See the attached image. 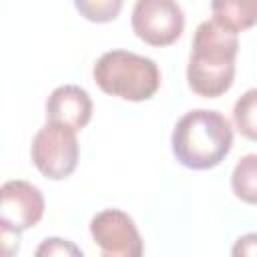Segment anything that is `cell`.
Listing matches in <instances>:
<instances>
[{"label":"cell","instance_id":"cell-10","mask_svg":"<svg viewBox=\"0 0 257 257\" xmlns=\"http://www.w3.org/2000/svg\"><path fill=\"white\" fill-rule=\"evenodd\" d=\"M231 189L243 203L257 205V155H245L237 161L231 175Z\"/></svg>","mask_w":257,"mask_h":257},{"label":"cell","instance_id":"cell-12","mask_svg":"<svg viewBox=\"0 0 257 257\" xmlns=\"http://www.w3.org/2000/svg\"><path fill=\"white\" fill-rule=\"evenodd\" d=\"M124 0H74L76 10L90 22L104 24L114 20L122 10Z\"/></svg>","mask_w":257,"mask_h":257},{"label":"cell","instance_id":"cell-3","mask_svg":"<svg viewBox=\"0 0 257 257\" xmlns=\"http://www.w3.org/2000/svg\"><path fill=\"white\" fill-rule=\"evenodd\" d=\"M92 76L102 92L133 102L149 100L161 86L157 62L128 50L104 52L96 60Z\"/></svg>","mask_w":257,"mask_h":257},{"label":"cell","instance_id":"cell-6","mask_svg":"<svg viewBox=\"0 0 257 257\" xmlns=\"http://www.w3.org/2000/svg\"><path fill=\"white\" fill-rule=\"evenodd\" d=\"M90 235L106 257H141L145 247L135 221L120 209H104L90 221Z\"/></svg>","mask_w":257,"mask_h":257},{"label":"cell","instance_id":"cell-4","mask_svg":"<svg viewBox=\"0 0 257 257\" xmlns=\"http://www.w3.org/2000/svg\"><path fill=\"white\" fill-rule=\"evenodd\" d=\"M30 157L46 179L60 181L70 177L78 163L76 131L58 122H46L32 139Z\"/></svg>","mask_w":257,"mask_h":257},{"label":"cell","instance_id":"cell-11","mask_svg":"<svg viewBox=\"0 0 257 257\" xmlns=\"http://www.w3.org/2000/svg\"><path fill=\"white\" fill-rule=\"evenodd\" d=\"M233 120L245 139L257 143V88H249L237 98L233 106Z\"/></svg>","mask_w":257,"mask_h":257},{"label":"cell","instance_id":"cell-9","mask_svg":"<svg viewBox=\"0 0 257 257\" xmlns=\"http://www.w3.org/2000/svg\"><path fill=\"white\" fill-rule=\"evenodd\" d=\"M211 12L219 24L235 32L257 24V0H211Z\"/></svg>","mask_w":257,"mask_h":257},{"label":"cell","instance_id":"cell-5","mask_svg":"<svg viewBox=\"0 0 257 257\" xmlns=\"http://www.w3.org/2000/svg\"><path fill=\"white\" fill-rule=\"evenodd\" d=\"M131 24L143 42L169 46L183 34L185 14L177 0H137Z\"/></svg>","mask_w":257,"mask_h":257},{"label":"cell","instance_id":"cell-13","mask_svg":"<svg viewBox=\"0 0 257 257\" xmlns=\"http://www.w3.org/2000/svg\"><path fill=\"white\" fill-rule=\"evenodd\" d=\"M36 255L38 257H42V255H48V257L50 255H76V257H80L82 251L74 243H70L66 239L50 237V239H44L42 241V245L36 249Z\"/></svg>","mask_w":257,"mask_h":257},{"label":"cell","instance_id":"cell-8","mask_svg":"<svg viewBox=\"0 0 257 257\" xmlns=\"http://www.w3.org/2000/svg\"><path fill=\"white\" fill-rule=\"evenodd\" d=\"M92 116V100L88 92L76 84L54 88L46 100V120L80 131Z\"/></svg>","mask_w":257,"mask_h":257},{"label":"cell","instance_id":"cell-1","mask_svg":"<svg viewBox=\"0 0 257 257\" xmlns=\"http://www.w3.org/2000/svg\"><path fill=\"white\" fill-rule=\"evenodd\" d=\"M239 52L237 32L219 24L215 18L197 26L193 36L187 82L193 92L217 98L233 86L235 58Z\"/></svg>","mask_w":257,"mask_h":257},{"label":"cell","instance_id":"cell-14","mask_svg":"<svg viewBox=\"0 0 257 257\" xmlns=\"http://www.w3.org/2000/svg\"><path fill=\"white\" fill-rule=\"evenodd\" d=\"M233 255H249V257H257V233H247L243 237H239L231 249Z\"/></svg>","mask_w":257,"mask_h":257},{"label":"cell","instance_id":"cell-2","mask_svg":"<svg viewBox=\"0 0 257 257\" xmlns=\"http://www.w3.org/2000/svg\"><path fill=\"white\" fill-rule=\"evenodd\" d=\"M175 159L195 171H205L221 165L233 147V128L229 120L207 108H195L183 114L171 137Z\"/></svg>","mask_w":257,"mask_h":257},{"label":"cell","instance_id":"cell-7","mask_svg":"<svg viewBox=\"0 0 257 257\" xmlns=\"http://www.w3.org/2000/svg\"><path fill=\"white\" fill-rule=\"evenodd\" d=\"M0 227L26 231L44 215V197L38 187L12 179L0 187Z\"/></svg>","mask_w":257,"mask_h":257}]
</instances>
